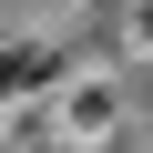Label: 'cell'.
Masks as SVG:
<instances>
[{"label":"cell","mask_w":153,"mask_h":153,"mask_svg":"<svg viewBox=\"0 0 153 153\" xmlns=\"http://www.w3.org/2000/svg\"><path fill=\"white\" fill-rule=\"evenodd\" d=\"M41 71H51V51H10V61H0V92H21V82H41Z\"/></svg>","instance_id":"6da1fadb"}]
</instances>
